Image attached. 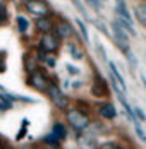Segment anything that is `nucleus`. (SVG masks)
Listing matches in <instances>:
<instances>
[{
  "label": "nucleus",
  "mask_w": 146,
  "mask_h": 149,
  "mask_svg": "<svg viewBox=\"0 0 146 149\" xmlns=\"http://www.w3.org/2000/svg\"><path fill=\"white\" fill-rule=\"evenodd\" d=\"M129 36H131V34H129L126 29H122V28H120V24L114 19V21H112V38H114L115 45L119 46L124 53L131 50V45H129Z\"/></svg>",
  "instance_id": "nucleus-1"
},
{
  "label": "nucleus",
  "mask_w": 146,
  "mask_h": 149,
  "mask_svg": "<svg viewBox=\"0 0 146 149\" xmlns=\"http://www.w3.org/2000/svg\"><path fill=\"white\" fill-rule=\"evenodd\" d=\"M67 122L76 130H84L89 125V117L84 111H81L77 108H72V110H67Z\"/></svg>",
  "instance_id": "nucleus-2"
},
{
  "label": "nucleus",
  "mask_w": 146,
  "mask_h": 149,
  "mask_svg": "<svg viewBox=\"0 0 146 149\" xmlns=\"http://www.w3.org/2000/svg\"><path fill=\"white\" fill-rule=\"evenodd\" d=\"M48 98L52 100V103L57 106L58 110H67V106H69V100H67V96L60 91L57 84H53V82H50V86H48Z\"/></svg>",
  "instance_id": "nucleus-3"
},
{
  "label": "nucleus",
  "mask_w": 146,
  "mask_h": 149,
  "mask_svg": "<svg viewBox=\"0 0 146 149\" xmlns=\"http://www.w3.org/2000/svg\"><path fill=\"white\" fill-rule=\"evenodd\" d=\"M24 9L28 14L34 15V17H45V15H50L52 12L45 0H29L24 3Z\"/></svg>",
  "instance_id": "nucleus-4"
},
{
  "label": "nucleus",
  "mask_w": 146,
  "mask_h": 149,
  "mask_svg": "<svg viewBox=\"0 0 146 149\" xmlns=\"http://www.w3.org/2000/svg\"><path fill=\"white\" fill-rule=\"evenodd\" d=\"M60 48V38L55 33H43L41 40H40V50H43L46 53H55Z\"/></svg>",
  "instance_id": "nucleus-5"
},
{
  "label": "nucleus",
  "mask_w": 146,
  "mask_h": 149,
  "mask_svg": "<svg viewBox=\"0 0 146 149\" xmlns=\"http://www.w3.org/2000/svg\"><path fill=\"white\" fill-rule=\"evenodd\" d=\"M29 84L38 91H46L48 86H50V81H48L40 70H34L33 74H29Z\"/></svg>",
  "instance_id": "nucleus-6"
},
{
  "label": "nucleus",
  "mask_w": 146,
  "mask_h": 149,
  "mask_svg": "<svg viewBox=\"0 0 146 149\" xmlns=\"http://www.w3.org/2000/svg\"><path fill=\"white\" fill-rule=\"evenodd\" d=\"M91 94L96 96V98L108 96V86H107L105 79H102L100 75H96L95 81H93V84H91Z\"/></svg>",
  "instance_id": "nucleus-7"
},
{
  "label": "nucleus",
  "mask_w": 146,
  "mask_h": 149,
  "mask_svg": "<svg viewBox=\"0 0 146 149\" xmlns=\"http://www.w3.org/2000/svg\"><path fill=\"white\" fill-rule=\"evenodd\" d=\"M53 33L57 34L60 40H69L71 36H72V28H71V24L69 22H65V21H62V22H57L55 26H53Z\"/></svg>",
  "instance_id": "nucleus-8"
},
{
  "label": "nucleus",
  "mask_w": 146,
  "mask_h": 149,
  "mask_svg": "<svg viewBox=\"0 0 146 149\" xmlns=\"http://www.w3.org/2000/svg\"><path fill=\"white\" fill-rule=\"evenodd\" d=\"M98 113L102 115L103 118H107V120H114L117 117V110H115V106L112 103H103L98 106Z\"/></svg>",
  "instance_id": "nucleus-9"
},
{
  "label": "nucleus",
  "mask_w": 146,
  "mask_h": 149,
  "mask_svg": "<svg viewBox=\"0 0 146 149\" xmlns=\"http://www.w3.org/2000/svg\"><path fill=\"white\" fill-rule=\"evenodd\" d=\"M36 29L40 31V33H50L52 28H53V22H52V19L48 17V15H45V17H36Z\"/></svg>",
  "instance_id": "nucleus-10"
},
{
  "label": "nucleus",
  "mask_w": 146,
  "mask_h": 149,
  "mask_svg": "<svg viewBox=\"0 0 146 149\" xmlns=\"http://www.w3.org/2000/svg\"><path fill=\"white\" fill-rule=\"evenodd\" d=\"M134 15H136V19L139 21V24L146 28V2H139V3L134 7Z\"/></svg>",
  "instance_id": "nucleus-11"
},
{
  "label": "nucleus",
  "mask_w": 146,
  "mask_h": 149,
  "mask_svg": "<svg viewBox=\"0 0 146 149\" xmlns=\"http://www.w3.org/2000/svg\"><path fill=\"white\" fill-rule=\"evenodd\" d=\"M115 14H117V15H120V17H124V19H127V21H131V22H132V15L129 14V9H127V5H126V2H124V0H117Z\"/></svg>",
  "instance_id": "nucleus-12"
},
{
  "label": "nucleus",
  "mask_w": 146,
  "mask_h": 149,
  "mask_svg": "<svg viewBox=\"0 0 146 149\" xmlns=\"http://www.w3.org/2000/svg\"><path fill=\"white\" fill-rule=\"evenodd\" d=\"M115 21L120 24V28H122V29H126L131 36H134V38L138 36V31L134 29V26H132L131 21H127V19H124V17H120V15H115Z\"/></svg>",
  "instance_id": "nucleus-13"
},
{
  "label": "nucleus",
  "mask_w": 146,
  "mask_h": 149,
  "mask_svg": "<svg viewBox=\"0 0 146 149\" xmlns=\"http://www.w3.org/2000/svg\"><path fill=\"white\" fill-rule=\"evenodd\" d=\"M24 69H26V72H29V74H33L34 70H38L36 69V57L26 55L24 57Z\"/></svg>",
  "instance_id": "nucleus-14"
},
{
  "label": "nucleus",
  "mask_w": 146,
  "mask_h": 149,
  "mask_svg": "<svg viewBox=\"0 0 146 149\" xmlns=\"http://www.w3.org/2000/svg\"><path fill=\"white\" fill-rule=\"evenodd\" d=\"M52 132H53V134L57 135V137L60 139V141L67 137V130H65V127H64L62 123H58V122L55 123V125H53V130H52Z\"/></svg>",
  "instance_id": "nucleus-15"
},
{
  "label": "nucleus",
  "mask_w": 146,
  "mask_h": 149,
  "mask_svg": "<svg viewBox=\"0 0 146 149\" xmlns=\"http://www.w3.org/2000/svg\"><path fill=\"white\" fill-rule=\"evenodd\" d=\"M76 24H77V28L81 31V36H83V40H84V43H89V34H88V29H86V24L81 21V19H76Z\"/></svg>",
  "instance_id": "nucleus-16"
},
{
  "label": "nucleus",
  "mask_w": 146,
  "mask_h": 149,
  "mask_svg": "<svg viewBox=\"0 0 146 149\" xmlns=\"http://www.w3.org/2000/svg\"><path fill=\"white\" fill-rule=\"evenodd\" d=\"M69 52H71V55H72L74 60H81L83 58V52L76 46V43H69Z\"/></svg>",
  "instance_id": "nucleus-17"
},
{
  "label": "nucleus",
  "mask_w": 146,
  "mask_h": 149,
  "mask_svg": "<svg viewBox=\"0 0 146 149\" xmlns=\"http://www.w3.org/2000/svg\"><path fill=\"white\" fill-rule=\"evenodd\" d=\"M17 28H19V31L21 33H26L29 28V22H28V19L26 17H22V15H19L17 17Z\"/></svg>",
  "instance_id": "nucleus-18"
},
{
  "label": "nucleus",
  "mask_w": 146,
  "mask_h": 149,
  "mask_svg": "<svg viewBox=\"0 0 146 149\" xmlns=\"http://www.w3.org/2000/svg\"><path fill=\"white\" fill-rule=\"evenodd\" d=\"M43 141L46 142V144H52V146H58V141H60V139H58L57 135H55L53 132H52V134H48V135H46V137H45Z\"/></svg>",
  "instance_id": "nucleus-19"
},
{
  "label": "nucleus",
  "mask_w": 146,
  "mask_h": 149,
  "mask_svg": "<svg viewBox=\"0 0 146 149\" xmlns=\"http://www.w3.org/2000/svg\"><path fill=\"white\" fill-rule=\"evenodd\" d=\"M86 2L93 7V9H95V10H96V12H100V10H102V7H103L102 0H86Z\"/></svg>",
  "instance_id": "nucleus-20"
},
{
  "label": "nucleus",
  "mask_w": 146,
  "mask_h": 149,
  "mask_svg": "<svg viewBox=\"0 0 146 149\" xmlns=\"http://www.w3.org/2000/svg\"><path fill=\"white\" fill-rule=\"evenodd\" d=\"M7 19H9V12H7L5 5H0V24L7 22Z\"/></svg>",
  "instance_id": "nucleus-21"
},
{
  "label": "nucleus",
  "mask_w": 146,
  "mask_h": 149,
  "mask_svg": "<svg viewBox=\"0 0 146 149\" xmlns=\"http://www.w3.org/2000/svg\"><path fill=\"white\" fill-rule=\"evenodd\" d=\"M124 55H126V58L129 60V63H131V67H132V69H136L138 62H136V58H134V55H132V52H131V50H129V52H126Z\"/></svg>",
  "instance_id": "nucleus-22"
},
{
  "label": "nucleus",
  "mask_w": 146,
  "mask_h": 149,
  "mask_svg": "<svg viewBox=\"0 0 146 149\" xmlns=\"http://www.w3.org/2000/svg\"><path fill=\"white\" fill-rule=\"evenodd\" d=\"M98 149H120V146H119L117 142H105V144H102Z\"/></svg>",
  "instance_id": "nucleus-23"
},
{
  "label": "nucleus",
  "mask_w": 146,
  "mask_h": 149,
  "mask_svg": "<svg viewBox=\"0 0 146 149\" xmlns=\"http://www.w3.org/2000/svg\"><path fill=\"white\" fill-rule=\"evenodd\" d=\"M134 113H136V117L141 120V122H146V115H145V111H143V110H141L139 106H136V108H134Z\"/></svg>",
  "instance_id": "nucleus-24"
},
{
  "label": "nucleus",
  "mask_w": 146,
  "mask_h": 149,
  "mask_svg": "<svg viewBox=\"0 0 146 149\" xmlns=\"http://www.w3.org/2000/svg\"><path fill=\"white\" fill-rule=\"evenodd\" d=\"M95 24H96V28L102 31L103 34H107V36H110V33H108V29H107V26L103 24V22H100V21H95Z\"/></svg>",
  "instance_id": "nucleus-25"
},
{
  "label": "nucleus",
  "mask_w": 146,
  "mask_h": 149,
  "mask_svg": "<svg viewBox=\"0 0 146 149\" xmlns=\"http://www.w3.org/2000/svg\"><path fill=\"white\" fill-rule=\"evenodd\" d=\"M11 108H12V103H11V101L0 100V110H2V111H7V110H11Z\"/></svg>",
  "instance_id": "nucleus-26"
},
{
  "label": "nucleus",
  "mask_w": 146,
  "mask_h": 149,
  "mask_svg": "<svg viewBox=\"0 0 146 149\" xmlns=\"http://www.w3.org/2000/svg\"><path fill=\"white\" fill-rule=\"evenodd\" d=\"M136 134H138V137H139V139H141L143 142H146V134L143 132V129H141V127H139L138 123H136Z\"/></svg>",
  "instance_id": "nucleus-27"
},
{
  "label": "nucleus",
  "mask_w": 146,
  "mask_h": 149,
  "mask_svg": "<svg viewBox=\"0 0 146 149\" xmlns=\"http://www.w3.org/2000/svg\"><path fill=\"white\" fill-rule=\"evenodd\" d=\"M96 52H100V57H102L103 60H107V55H105V50H103V45L100 43V41H96Z\"/></svg>",
  "instance_id": "nucleus-28"
},
{
  "label": "nucleus",
  "mask_w": 146,
  "mask_h": 149,
  "mask_svg": "<svg viewBox=\"0 0 146 149\" xmlns=\"http://www.w3.org/2000/svg\"><path fill=\"white\" fill-rule=\"evenodd\" d=\"M65 67H67V72H69L71 75H77V74H79V69H77V67H74V65H71V63H69V65H65Z\"/></svg>",
  "instance_id": "nucleus-29"
},
{
  "label": "nucleus",
  "mask_w": 146,
  "mask_h": 149,
  "mask_svg": "<svg viewBox=\"0 0 146 149\" xmlns=\"http://www.w3.org/2000/svg\"><path fill=\"white\" fill-rule=\"evenodd\" d=\"M45 60H46V63H48L50 67H53V65H55V58H53V57H45Z\"/></svg>",
  "instance_id": "nucleus-30"
},
{
  "label": "nucleus",
  "mask_w": 146,
  "mask_h": 149,
  "mask_svg": "<svg viewBox=\"0 0 146 149\" xmlns=\"http://www.w3.org/2000/svg\"><path fill=\"white\" fill-rule=\"evenodd\" d=\"M24 135H26V127H24V129H21V130H19V134H17V141H21V139H22V137H24Z\"/></svg>",
  "instance_id": "nucleus-31"
},
{
  "label": "nucleus",
  "mask_w": 146,
  "mask_h": 149,
  "mask_svg": "<svg viewBox=\"0 0 146 149\" xmlns=\"http://www.w3.org/2000/svg\"><path fill=\"white\" fill-rule=\"evenodd\" d=\"M0 149H9V146H7V142L0 137Z\"/></svg>",
  "instance_id": "nucleus-32"
},
{
  "label": "nucleus",
  "mask_w": 146,
  "mask_h": 149,
  "mask_svg": "<svg viewBox=\"0 0 146 149\" xmlns=\"http://www.w3.org/2000/svg\"><path fill=\"white\" fill-rule=\"evenodd\" d=\"M0 72H5V62H4V58L0 60Z\"/></svg>",
  "instance_id": "nucleus-33"
},
{
  "label": "nucleus",
  "mask_w": 146,
  "mask_h": 149,
  "mask_svg": "<svg viewBox=\"0 0 146 149\" xmlns=\"http://www.w3.org/2000/svg\"><path fill=\"white\" fill-rule=\"evenodd\" d=\"M72 88H81V82H79V81H77V82H74Z\"/></svg>",
  "instance_id": "nucleus-34"
},
{
  "label": "nucleus",
  "mask_w": 146,
  "mask_h": 149,
  "mask_svg": "<svg viewBox=\"0 0 146 149\" xmlns=\"http://www.w3.org/2000/svg\"><path fill=\"white\" fill-rule=\"evenodd\" d=\"M141 81H143V84H145V88H146V77L145 75H141Z\"/></svg>",
  "instance_id": "nucleus-35"
},
{
  "label": "nucleus",
  "mask_w": 146,
  "mask_h": 149,
  "mask_svg": "<svg viewBox=\"0 0 146 149\" xmlns=\"http://www.w3.org/2000/svg\"><path fill=\"white\" fill-rule=\"evenodd\" d=\"M21 2H24V3H26V2H29V0H21Z\"/></svg>",
  "instance_id": "nucleus-36"
},
{
  "label": "nucleus",
  "mask_w": 146,
  "mask_h": 149,
  "mask_svg": "<svg viewBox=\"0 0 146 149\" xmlns=\"http://www.w3.org/2000/svg\"><path fill=\"white\" fill-rule=\"evenodd\" d=\"M102 2H103V3H105V2H107V0H102Z\"/></svg>",
  "instance_id": "nucleus-37"
},
{
  "label": "nucleus",
  "mask_w": 146,
  "mask_h": 149,
  "mask_svg": "<svg viewBox=\"0 0 146 149\" xmlns=\"http://www.w3.org/2000/svg\"><path fill=\"white\" fill-rule=\"evenodd\" d=\"M0 5H2V0H0Z\"/></svg>",
  "instance_id": "nucleus-38"
},
{
  "label": "nucleus",
  "mask_w": 146,
  "mask_h": 149,
  "mask_svg": "<svg viewBox=\"0 0 146 149\" xmlns=\"http://www.w3.org/2000/svg\"><path fill=\"white\" fill-rule=\"evenodd\" d=\"M145 40H146V38H145Z\"/></svg>",
  "instance_id": "nucleus-39"
}]
</instances>
